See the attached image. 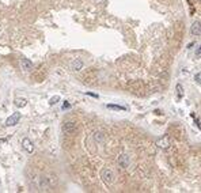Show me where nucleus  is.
<instances>
[{
  "label": "nucleus",
  "instance_id": "nucleus-2",
  "mask_svg": "<svg viewBox=\"0 0 201 193\" xmlns=\"http://www.w3.org/2000/svg\"><path fill=\"white\" fill-rule=\"evenodd\" d=\"M156 146L161 148V150H169L170 146H171V140H170V137L167 135H165L156 140Z\"/></svg>",
  "mask_w": 201,
  "mask_h": 193
},
{
  "label": "nucleus",
  "instance_id": "nucleus-16",
  "mask_svg": "<svg viewBox=\"0 0 201 193\" xmlns=\"http://www.w3.org/2000/svg\"><path fill=\"white\" fill-rule=\"evenodd\" d=\"M195 80H196V82H199V83H201V72H197V74H196Z\"/></svg>",
  "mask_w": 201,
  "mask_h": 193
},
{
  "label": "nucleus",
  "instance_id": "nucleus-1",
  "mask_svg": "<svg viewBox=\"0 0 201 193\" xmlns=\"http://www.w3.org/2000/svg\"><path fill=\"white\" fill-rule=\"evenodd\" d=\"M101 178H102V181H103L105 184L111 185L114 182V180H115V175H114V173L110 170V169L105 167V169H102V170H101Z\"/></svg>",
  "mask_w": 201,
  "mask_h": 193
},
{
  "label": "nucleus",
  "instance_id": "nucleus-8",
  "mask_svg": "<svg viewBox=\"0 0 201 193\" xmlns=\"http://www.w3.org/2000/svg\"><path fill=\"white\" fill-rule=\"evenodd\" d=\"M20 67H22L23 71L30 72L33 70V63L29 60V58H20Z\"/></svg>",
  "mask_w": 201,
  "mask_h": 193
},
{
  "label": "nucleus",
  "instance_id": "nucleus-17",
  "mask_svg": "<svg viewBox=\"0 0 201 193\" xmlns=\"http://www.w3.org/2000/svg\"><path fill=\"white\" fill-rule=\"evenodd\" d=\"M69 106H71V105H69V103H68L67 101L63 103V109H64V110H65V109H68V108H69Z\"/></svg>",
  "mask_w": 201,
  "mask_h": 193
},
{
  "label": "nucleus",
  "instance_id": "nucleus-13",
  "mask_svg": "<svg viewBox=\"0 0 201 193\" xmlns=\"http://www.w3.org/2000/svg\"><path fill=\"white\" fill-rule=\"evenodd\" d=\"M59 101H60V96H59V95H54V96H52V98L49 99V105L53 106V105H56V103L59 102Z\"/></svg>",
  "mask_w": 201,
  "mask_h": 193
},
{
  "label": "nucleus",
  "instance_id": "nucleus-7",
  "mask_svg": "<svg viewBox=\"0 0 201 193\" xmlns=\"http://www.w3.org/2000/svg\"><path fill=\"white\" fill-rule=\"evenodd\" d=\"M118 165H120V167L122 169H127L129 166V157L127 154H121L120 157H118Z\"/></svg>",
  "mask_w": 201,
  "mask_h": 193
},
{
  "label": "nucleus",
  "instance_id": "nucleus-18",
  "mask_svg": "<svg viewBox=\"0 0 201 193\" xmlns=\"http://www.w3.org/2000/svg\"><path fill=\"white\" fill-rule=\"evenodd\" d=\"M87 95H90V96H94V98H98V95H97V94H93V92H87Z\"/></svg>",
  "mask_w": 201,
  "mask_h": 193
},
{
  "label": "nucleus",
  "instance_id": "nucleus-11",
  "mask_svg": "<svg viewBox=\"0 0 201 193\" xmlns=\"http://www.w3.org/2000/svg\"><path fill=\"white\" fill-rule=\"evenodd\" d=\"M94 139L97 140L98 143H102V142L105 140V135H103L102 132H99V131H98V132H95V133H94Z\"/></svg>",
  "mask_w": 201,
  "mask_h": 193
},
{
  "label": "nucleus",
  "instance_id": "nucleus-4",
  "mask_svg": "<svg viewBox=\"0 0 201 193\" xmlns=\"http://www.w3.org/2000/svg\"><path fill=\"white\" fill-rule=\"evenodd\" d=\"M19 120H20V113H12L11 116L7 118V121H6V127H14V125H16V124L19 122Z\"/></svg>",
  "mask_w": 201,
  "mask_h": 193
},
{
  "label": "nucleus",
  "instance_id": "nucleus-9",
  "mask_svg": "<svg viewBox=\"0 0 201 193\" xmlns=\"http://www.w3.org/2000/svg\"><path fill=\"white\" fill-rule=\"evenodd\" d=\"M22 147L25 148L27 152H33V151H34V146H33L31 140L27 139V137H25V139L22 140Z\"/></svg>",
  "mask_w": 201,
  "mask_h": 193
},
{
  "label": "nucleus",
  "instance_id": "nucleus-12",
  "mask_svg": "<svg viewBox=\"0 0 201 193\" xmlns=\"http://www.w3.org/2000/svg\"><path fill=\"white\" fill-rule=\"evenodd\" d=\"M177 94H178V98H182L183 96V87L182 84H177Z\"/></svg>",
  "mask_w": 201,
  "mask_h": 193
},
{
  "label": "nucleus",
  "instance_id": "nucleus-10",
  "mask_svg": "<svg viewBox=\"0 0 201 193\" xmlns=\"http://www.w3.org/2000/svg\"><path fill=\"white\" fill-rule=\"evenodd\" d=\"M14 103H15L16 108H25V106L27 105V101H26L25 98H16Z\"/></svg>",
  "mask_w": 201,
  "mask_h": 193
},
{
  "label": "nucleus",
  "instance_id": "nucleus-6",
  "mask_svg": "<svg viewBox=\"0 0 201 193\" xmlns=\"http://www.w3.org/2000/svg\"><path fill=\"white\" fill-rule=\"evenodd\" d=\"M83 65L84 64H83V61H82L80 58H75V60L71 61L69 67H71V70H72V71L76 72V71H80L82 68H83Z\"/></svg>",
  "mask_w": 201,
  "mask_h": 193
},
{
  "label": "nucleus",
  "instance_id": "nucleus-15",
  "mask_svg": "<svg viewBox=\"0 0 201 193\" xmlns=\"http://www.w3.org/2000/svg\"><path fill=\"white\" fill-rule=\"evenodd\" d=\"M195 54H196V57H197V58H200V57H201V45L196 49V53H195Z\"/></svg>",
  "mask_w": 201,
  "mask_h": 193
},
{
  "label": "nucleus",
  "instance_id": "nucleus-14",
  "mask_svg": "<svg viewBox=\"0 0 201 193\" xmlns=\"http://www.w3.org/2000/svg\"><path fill=\"white\" fill-rule=\"evenodd\" d=\"M109 109H115V110H125L124 106H118V105H107Z\"/></svg>",
  "mask_w": 201,
  "mask_h": 193
},
{
  "label": "nucleus",
  "instance_id": "nucleus-5",
  "mask_svg": "<svg viewBox=\"0 0 201 193\" xmlns=\"http://www.w3.org/2000/svg\"><path fill=\"white\" fill-rule=\"evenodd\" d=\"M190 34L193 36H201V22L199 20H195L190 26Z\"/></svg>",
  "mask_w": 201,
  "mask_h": 193
},
{
  "label": "nucleus",
  "instance_id": "nucleus-3",
  "mask_svg": "<svg viewBox=\"0 0 201 193\" xmlns=\"http://www.w3.org/2000/svg\"><path fill=\"white\" fill-rule=\"evenodd\" d=\"M76 129H77L76 124L72 121H67L63 124V132L65 133V135H73V133L76 132Z\"/></svg>",
  "mask_w": 201,
  "mask_h": 193
}]
</instances>
